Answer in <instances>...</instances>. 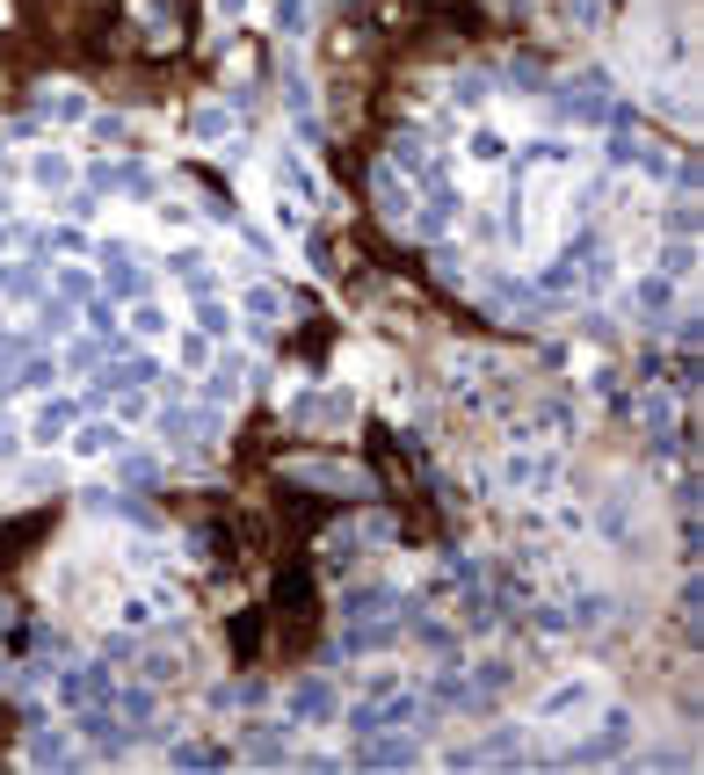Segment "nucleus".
Returning a JSON list of instances; mask_svg holds the SVG:
<instances>
[{
    "mask_svg": "<svg viewBox=\"0 0 704 775\" xmlns=\"http://www.w3.org/2000/svg\"><path fill=\"white\" fill-rule=\"evenodd\" d=\"M603 703H610V681L588 667V674H566V681H552V689L530 703V724H574V718L588 724Z\"/></svg>",
    "mask_w": 704,
    "mask_h": 775,
    "instance_id": "f257e3e1",
    "label": "nucleus"
},
{
    "mask_svg": "<svg viewBox=\"0 0 704 775\" xmlns=\"http://www.w3.org/2000/svg\"><path fill=\"white\" fill-rule=\"evenodd\" d=\"M494 479H501V493H516V500H552L566 485V457L560 449H509Z\"/></svg>",
    "mask_w": 704,
    "mask_h": 775,
    "instance_id": "f03ea898",
    "label": "nucleus"
},
{
    "mask_svg": "<svg viewBox=\"0 0 704 775\" xmlns=\"http://www.w3.org/2000/svg\"><path fill=\"white\" fill-rule=\"evenodd\" d=\"M625 312H632V319H669V312H683V283L647 269V276L625 283Z\"/></svg>",
    "mask_w": 704,
    "mask_h": 775,
    "instance_id": "7ed1b4c3",
    "label": "nucleus"
},
{
    "mask_svg": "<svg viewBox=\"0 0 704 775\" xmlns=\"http://www.w3.org/2000/svg\"><path fill=\"white\" fill-rule=\"evenodd\" d=\"M349 761H356V768H414V761H422V740L400 732V724H392V732H364Z\"/></svg>",
    "mask_w": 704,
    "mask_h": 775,
    "instance_id": "20e7f679",
    "label": "nucleus"
},
{
    "mask_svg": "<svg viewBox=\"0 0 704 775\" xmlns=\"http://www.w3.org/2000/svg\"><path fill=\"white\" fill-rule=\"evenodd\" d=\"M400 681H407L400 659H370V667H349V696H386V689H400Z\"/></svg>",
    "mask_w": 704,
    "mask_h": 775,
    "instance_id": "39448f33",
    "label": "nucleus"
},
{
    "mask_svg": "<svg viewBox=\"0 0 704 775\" xmlns=\"http://www.w3.org/2000/svg\"><path fill=\"white\" fill-rule=\"evenodd\" d=\"M291 718H305V724H327V718H335V689H327V681H305V689L291 696Z\"/></svg>",
    "mask_w": 704,
    "mask_h": 775,
    "instance_id": "423d86ee",
    "label": "nucleus"
},
{
    "mask_svg": "<svg viewBox=\"0 0 704 775\" xmlns=\"http://www.w3.org/2000/svg\"><path fill=\"white\" fill-rule=\"evenodd\" d=\"M465 153H473V160H501V153H509V139H501L494 123H479L473 139H465Z\"/></svg>",
    "mask_w": 704,
    "mask_h": 775,
    "instance_id": "0eeeda50",
    "label": "nucleus"
},
{
    "mask_svg": "<svg viewBox=\"0 0 704 775\" xmlns=\"http://www.w3.org/2000/svg\"><path fill=\"white\" fill-rule=\"evenodd\" d=\"M36 182H73V160H36Z\"/></svg>",
    "mask_w": 704,
    "mask_h": 775,
    "instance_id": "6e6552de",
    "label": "nucleus"
}]
</instances>
